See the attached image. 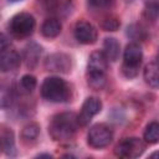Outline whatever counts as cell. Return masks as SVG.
<instances>
[{"mask_svg":"<svg viewBox=\"0 0 159 159\" xmlns=\"http://www.w3.org/2000/svg\"><path fill=\"white\" fill-rule=\"evenodd\" d=\"M80 127L78 117L72 112H62L51 118L48 134L56 142H66L73 138Z\"/></svg>","mask_w":159,"mask_h":159,"instance_id":"obj_1","label":"cell"},{"mask_svg":"<svg viewBox=\"0 0 159 159\" xmlns=\"http://www.w3.org/2000/svg\"><path fill=\"white\" fill-rule=\"evenodd\" d=\"M42 98L53 103H62L71 97V89L68 83L57 76H51L43 80L40 88Z\"/></svg>","mask_w":159,"mask_h":159,"instance_id":"obj_2","label":"cell"},{"mask_svg":"<svg viewBox=\"0 0 159 159\" xmlns=\"http://www.w3.org/2000/svg\"><path fill=\"white\" fill-rule=\"evenodd\" d=\"M143 58V51L138 42H129L123 53L122 72L127 78H134L138 72Z\"/></svg>","mask_w":159,"mask_h":159,"instance_id":"obj_3","label":"cell"},{"mask_svg":"<svg viewBox=\"0 0 159 159\" xmlns=\"http://www.w3.org/2000/svg\"><path fill=\"white\" fill-rule=\"evenodd\" d=\"M36 26L35 17L29 12H19L11 17L9 22V31L16 39H25L32 35Z\"/></svg>","mask_w":159,"mask_h":159,"instance_id":"obj_4","label":"cell"},{"mask_svg":"<svg viewBox=\"0 0 159 159\" xmlns=\"http://www.w3.org/2000/svg\"><path fill=\"white\" fill-rule=\"evenodd\" d=\"M113 139V130L104 123H97L92 125L87 134V143L96 149L107 147Z\"/></svg>","mask_w":159,"mask_h":159,"instance_id":"obj_5","label":"cell"},{"mask_svg":"<svg viewBox=\"0 0 159 159\" xmlns=\"http://www.w3.org/2000/svg\"><path fill=\"white\" fill-rule=\"evenodd\" d=\"M145 150V143L135 137L122 139L114 148V154L119 158H138Z\"/></svg>","mask_w":159,"mask_h":159,"instance_id":"obj_6","label":"cell"},{"mask_svg":"<svg viewBox=\"0 0 159 159\" xmlns=\"http://www.w3.org/2000/svg\"><path fill=\"white\" fill-rule=\"evenodd\" d=\"M45 68L50 72L68 73L72 68V58L63 52H55L47 56L45 60Z\"/></svg>","mask_w":159,"mask_h":159,"instance_id":"obj_7","label":"cell"},{"mask_svg":"<svg viewBox=\"0 0 159 159\" xmlns=\"http://www.w3.org/2000/svg\"><path fill=\"white\" fill-rule=\"evenodd\" d=\"M101 109H102V102H101V99L97 98V97H88L83 102V104L81 107V111H80V113L77 116L78 117L80 125L81 127L87 125L92 120V118L101 112Z\"/></svg>","mask_w":159,"mask_h":159,"instance_id":"obj_8","label":"cell"},{"mask_svg":"<svg viewBox=\"0 0 159 159\" xmlns=\"http://www.w3.org/2000/svg\"><path fill=\"white\" fill-rule=\"evenodd\" d=\"M75 39L83 45H92L97 41L98 32L97 29L88 21L81 20L75 26Z\"/></svg>","mask_w":159,"mask_h":159,"instance_id":"obj_9","label":"cell"},{"mask_svg":"<svg viewBox=\"0 0 159 159\" xmlns=\"http://www.w3.org/2000/svg\"><path fill=\"white\" fill-rule=\"evenodd\" d=\"M21 63V57L19 55V52L14 48L6 47L1 50V55H0V68L2 72H11L15 71L20 67Z\"/></svg>","mask_w":159,"mask_h":159,"instance_id":"obj_10","label":"cell"},{"mask_svg":"<svg viewBox=\"0 0 159 159\" xmlns=\"http://www.w3.org/2000/svg\"><path fill=\"white\" fill-rule=\"evenodd\" d=\"M41 53H42V48L36 42H30L25 47V50H24V60H25V63H26L27 68L32 70V68H35L37 66L39 60L41 57Z\"/></svg>","mask_w":159,"mask_h":159,"instance_id":"obj_11","label":"cell"},{"mask_svg":"<svg viewBox=\"0 0 159 159\" xmlns=\"http://www.w3.org/2000/svg\"><path fill=\"white\" fill-rule=\"evenodd\" d=\"M108 58L103 53V51H94L91 53L87 63V71H99L106 72L108 67Z\"/></svg>","mask_w":159,"mask_h":159,"instance_id":"obj_12","label":"cell"},{"mask_svg":"<svg viewBox=\"0 0 159 159\" xmlns=\"http://www.w3.org/2000/svg\"><path fill=\"white\" fill-rule=\"evenodd\" d=\"M61 29H62V25L58 19L48 17L41 25V34L47 39H53L61 34Z\"/></svg>","mask_w":159,"mask_h":159,"instance_id":"obj_13","label":"cell"},{"mask_svg":"<svg viewBox=\"0 0 159 159\" xmlns=\"http://www.w3.org/2000/svg\"><path fill=\"white\" fill-rule=\"evenodd\" d=\"M144 80L148 86L152 88H159V62L154 61L145 66L144 68Z\"/></svg>","mask_w":159,"mask_h":159,"instance_id":"obj_14","label":"cell"},{"mask_svg":"<svg viewBox=\"0 0 159 159\" xmlns=\"http://www.w3.org/2000/svg\"><path fill=\"white\" fill-rule=\"evenodd\" d=\"M120 45L114 37H106L103 41V53L111 62H116L119 57Z\"/></svg>","mask_w":159,"mask_h":159,"instance_id":"obj_15","label":"cell"},{"mask_svg":"<svg viewBox=\"0 0 159 159\" xmlns=\"http://www.w3.org/2000/svg\"><path fill=\"white\" fill-rule=\"evenodd\" d=\"M1 148L4 154L7 157H14L16 154V145H15V137L11 129H2L1 132Z\"/></svg>","mask_w":159,"mask_h":159,"instance_id":"obj_16","label":"cell"},{"mask_svg":"<svg viewBox=\"0 0 159 159\" xmlns=\"http://www.w3.org/2000/svg\"><path fill=\"white\" fill-rule=\"evenodd\" d=\"M87 83L92 89H101L106 84V72L87 71Z\"/></svg>","mask_w":159,"mask_h":159,"instance_id":"obj_17","label":"cell"},{"mask_svg":"<svg viewBox=\"0 0 159 159\" xmlns=\"http://www.w3.org/2000/svg\"><path fill=\"white\" fill-rule=\"evenodd\" d=\"M36 84H37V81H36L35 76H32V75H24L20 78V81H19L17 89L22 94H30L36 88Z\"/></svg>","mask_w":159,"mask_h":159,"instance_id":"obj_18","label":"cell"},{"mask_svg":"<svg viewBox=\"0 0 159 159\" xmlns=\"http://www.w3.org/2000/svg\"><path fill=\"white\" fill-rule=\"evenodd\" d=\"M39 133H40V127L36 123H29L21 130V139L25 143H32L37 139Z\"/></svg>","mask_w":159,"mask_h":159,"instance_id":"obj_19","label":"cell"},{"mask_svg":"<svg viewBox=\"0 0 159 159\" xmlns=\"http://www.w3.org/2000/svg\"><path fill=\"white\" fill-rule=\"evenodd\" d=\"M144 142L155 144L159 142V122H150L144 130Z\"/></svg>","mask_w":159,"mask_h":159,"instance_id":"obj_20","label":"cell"},{"mask_svg":"<svg viewBox=\"0 0 159 159\" xmlns=\"http://www.w3.org/2000/svg\"><path fill=\"white\" fill-rule=\"evenodd\" d=\"M127 35L133 40V42H138V41H143L147 39L148 34L145 31V29L139 25V24H132L130 26H128L127 29Z\"/></svg>","mask_w":159,"mask_h":159,"instance_id":"obj_21","label":"cell"},{"mask_svg":"<svg viewBox=\"0 0 159 159\" xmlns=\"http://www.w3.org/2000/svg\"><path fill=\"white\" fill-rule=\"evenodd\" d=\"M143 17L150 22H154L159 19V2L157 1H149L144 6L143 10Z\"/></svg>","mask_w":159,"mask_h":159,"instance_id":"obj_22","label":"cell"},{"mask_svg":"<svg viewBox=\"0 0 159 159\" xmlns=\"http://www.w3.org/2000/svg\"><path fill=\"white\" fill-rule=\"evenodd\" d=\"M14 98H15L14 89L12 88H4L1 92V107L4 109L10 107L11 103L14 102Z\"/></svg>","mask_w":159,"mask_h":159,"instance_id":"obj_23","label":"cell"},{"mask_svg":"<svg viewBox=\"0 0 159 159\" xmlns=\"http://www.w3.org/2000/svg\"><path fill=\"white\" fill-rule=\"evenodd\" d=\"M119 21L117 17H113V16H109L107 19L103 20L102 22V29L106 30V31H116L118 27H119Z\"/></svg>","mask_w":159,"mask_h":159,"instance_id":"obj_24","label":"cell"},{"mask_svg":"<svg viewBox=\"0 0 159 159\" xmlns=\"http://www.w3.org/2000/svg\"><path fill=\"white\" fill-rule=\"evenodd\" d=\"M87 2L93 9H107L113 5L114 0H87Z\"/></svg>","mask_w":159,"mask_h":159,"instance_id":"obj_25","label":"cell"},{"mask_svg":"<svg viewBox=\"0 0 159 159\" xmlns=\"http://www.w3.org/2000/svg\"><path fill=\"white\" fill-rule=\"evenodd\" d=\"M150 157H152V158H157V157L159 158V152H155V153H153Z\"/></svg>","mask_w":159,"mask_h":159,"instance_id":"obj_26","label":"cell"},{"mask_svg":"<svg viewBox=\"0 0 159 159\" xmlns=\"http://www.w3.org/2000/svg\"><path fill=\"white\" fill-rule=\"evenodd\" d=\"M157 61L159 62V50H158V53H157Z\"/></svg>","mask_w":159,"mask_h":159,"instance_id":"obj_27","label":"cell"},{"mask_svg":"<svg viewBox=\"0 0 159 159\" xmlns=\"http://www.w3.org/2000/svg\"><path fill=\"white\" fill-rule=\"evenodd\" d=\"M9 1H11V2H17V1H21V0H9Z\"/></svg>","mask_w":159,"mask_h":159,"instance_id":"obj_28","label":"cell"},{"mask_svg":"<svg viewBox=\"0 0 159 159\" xmlns=\"http://www.w3.org/2000/svg\"><path fill=\"white\" fill-rule=\"evenodd\" d=\"M128 1H132V0H128Z\"/></svg>","mask_w":159,"mask_h":159,"instance_id":"obj_29","label":"cell"}]
</instances>
